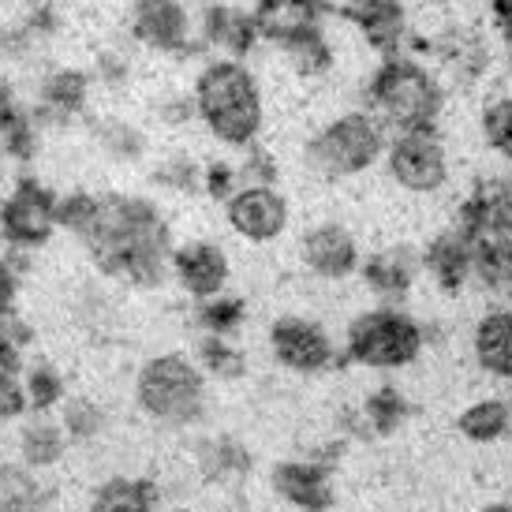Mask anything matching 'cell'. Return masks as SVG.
<instances>
[{
	"label": "cell",
	"mask_w": 512,
	"mask_h": 512,
	"mask_svg": "<svg viewBox=\"0 0 512 512\" xmlns=\"http://www.w3.org/2000/svg\"><path fill=\"white\" fill-rule=\"evenodd\" d=\"M60 228L86 247L105 277L131 288H157L169 277L172 228L161 206L120 191H72L60 199Z\"/></svg>",
	"instance_id": "obj_1"
},
{
	"label": "cell",
	"mask_w": 512,
	"mask_h": 512,
	"mask_svg": "<svg viewBox=\"0 0 512 512\" xmlns=\"http://www.w3.org/2000/svg\"><path fill=\"white\" fill-rule=\"evenodd\" d=\"M191 98H195L199 124L221 146L247 150L266 128L262 83L247 60L210 57L191 79Z\"/></svg>",
	"instance_id": "obj_2"
},
{
	"label": "cell",
	"mask_w": 512,
	"mask_h": 512,
	"mask_svg": "<svg viewBox=\"0 0 512 512\" xmlns=\"http://www.w3.org/2000/svg\"><path fill=\"white\" fill-rule=\"evenodd\" d=\"M363 98L370 113L389 128V135H397V131L438 128L449 105V90L430 64L412 53H393L378 57V64L370 68Z\"/></svg>",
	"instance_id": "obj_3"
},
{
	"label": "cell",
	"mask_w": 512,
	"mask_h": 512,
	"mask_svg": "<svg viewBox=\"0 0 512 512\" xmlns=\"http://www.w3.org/2000/svg\"><path fill=\"white\" fill-rule=\"evenodd\" d=\"M385 146H389V128L367 105H359V109H344V113L329 116L307 139L303 157H307V169L314 176L337 184V180H356V176L374 169L385 157Z\"/></svg>",
	"instance_id": "obj_4"
},
{
	"label": "cell",
	"mask_w": 512,
	"mask_h": 512,
	"mask_svg": "<svg viewBox=\"0 0 512 512\" xmlns=\"http://www.w3.org/2000/svg\"><path fill=\"white\" fill-rule=\"evenodd\" d=\"M135 404L161 427H191L206 412V370L184 352H161L135 374Z\"/></svg>",
	"instance_id": "obj_5"
},
{
	"label": "cell",
	"mask_w": 512,
	"mask_h": 512,
	"mask_svg": "<svg viewBox=\"0 0 512 512\" xmlns=\"http://www.w3.org/2000/svg\"><path fill=\"white\" fill-rule=\"evenodd\" d=\"M344 352L363 370H404L427 352V329L404 307L382 303L352 318Z\"/></svg>",
	"instance_id": "obj_6"
},
{
	"label": "cell",
	"mask_w": 512,
	"mask_h": 512,
	"mask_svg": "<svg viewBox=\"0 0 512 512\" xmlns=\"http://www.w3.org/2000/svg\"><path fill=\"white\" fill-rule=\"evenodd\" d=\"M382 161L393 187L408 191V195H438L441 187L449 184V176H453L449 146H445L438 128L389 135Z\"/></svg>",
	"instance_id": "obj_7"
},
{
	"label": "cell",
	"mask_w": 512,
	"mask_h": 512,
	"mask_svg": "<svg viewBox=\"0 0 512 512\" xmlns=\"http://www.w3.org/2000/svg\"><path fill=\"white\" fill-rule=\"evenodd\" d=\"M60 228V199L34 176H19L0 202V236L12 251H38Z\"/></svg>",
	"instance_id": "obj_8"
},
{
	"label": "cell",
	"mask_w": 512,
	"mask_h": 512,
	"mask_svg": "<svg viewBox=\"0 0 512 512\" xmlns=\"http://www.w3.org/2000/svg\"><path fill=\"white\" fill-rule=\"evenodd\" d=\"M128 34L154 57H195L199 34L187 0H131Z\"/></svg>",
	"instance_id": "obj_9"
},
{
	"label": "cell",
	"mask_w": 512,
	"mask_h": 512,
	"mask_svg": "<svg viewBox=\"0 0 512 512\" xmlns=\"http://www.w3.org/2000/svg\"><path fill=\"white\" fill-rule=\"evenodd\" d=\"M270 352L292 374L314 378V374H326L337 363V341L329 337V329L314 318L303 314H281L270 326Z\"/></svg>",
	"instance_id": "obj_10"
},
{
	"label": "cell",
	"mask_w": 512,
	"mask_h": 512,
	"mask_svg": "<svg viewBox=\"0 0 512 512\" xmlns=\"http://www.w3.org/2000/svg\"><path fill=\"white\" fill-rule=\"evenodd\" d=\"M195 34H199V53L228 60H247L262 45L255 12L236 0H206L195 15Z\"/></svg>",
	"instance_id": "obj_11"
},
{
	"label": "cell",
	"mask_w": 512,
	"mask_h": 512,
	"mask_svg": "<svg viewBox=\"0 0 512 512\" xmlns=\"http://www.w3.org/2000/svg\"><path fill=\"white\" fill-rule=\"evenodd\" d=\"M228 228L247 243H273L288 232L292 206L277 191V184H243L225 202Z\"/></svg>",
	"instance_id": "obj_12"
},
{
	"label": "cell",
	"mask_w": 512,
	"mask_h": 512,
	"mask_svg": "<svg viewBox=\"0 0 512 512\" xmlns=\"http://www.w3.org/2000/svg\"><path fill=\"white\" fill-rule=\"evenodd\" d=\"M299 258L307 273H314L318 281H348L356 277L363 266V251H359L356 232L341 221H318L303 232L299 240Z\"/></svg>",
	"instance_id": "obj_13"
},
{
	"label": "cell",
	"mask_w": 512,
	"mask_h": 512,
	"mask_svg": "<svg viewBox=\"0 0 512 512\" xmlns=\"http://www.w3.org/2000/svg\"><path fill=\"white\" fill-rule=\"evenodd\" d=\"M169 273L187 296L195 299V303H202V299H214L225 292L232 266H228L225 247L217 240H191L172 247Z\"/></svg>",
	"instance_id": "obj_14"
},
{
	"label": "cell",
	"mask_w": 512,
	"mask_h": 512,
	"mask_svg": "<svg viewBox=\"0 0 512 512\" xmlns=\"http://www.w3.org/2000/svg\"><path fill=\"white\" fill-rule=\"evenodd\" d=\"M423 273L445 292L456 296L475 281L479 273V255H475V240L460 221L449 228H441L438 236L423 247Z\"/></svg>",
	"instance_id": "obj_15"
},
{
	"label": "cell",
	"mask_w": 512,
	"mask_h": 512,
	"mask_svg": "<svg viewBox=\"0 0 512 512\" xmlns=\"http://www.w3.org/2000/svg\"><path fill=\"white\" fill-rule=\"evenodd\" d=\"M90 90H94V75L72 64H57L38 79V98H34V120L49 128V124H72L90 109Z\"/></svg>",
	"instance_id": "obj_16"
},
{
	"label": "cell",
	"mask_w": 512,
	"mask_h": 512,
	"mask_svg": "<svg viewBox=\"0 0 512 512\" xmlns=\"http://www.w3.org/2000/svg\"><path fill=\"white\" fill-rule=\"evenodd\" d=\"M341 19H348L356 27L363 45H367L370 53H378V57L404 53V45L412 38V15H408L404 0H370V4L341 15Z\"/></svg>",
	"instance_id": "obj_17"
},
{
	"label": "cell",
	"mask_w": 512,
	"mask_h": 512,
	"mask_svg": "<svg viewBox=\"0 0 512 512\" xmlns=\"http://www.w3.org/2000/svg\"><path fill=\"white\" fill-rule=\"evenodd\" d=\"M273 490L299 512H329L337 501L326 460H285L273 468Z\"/></svg>",
	"instance_id": "obj_18"
},
{
	"label": "cell",
	"mask_w": 512,
	"mask_h": 512,
	"mask_svg": "<svg viewBox=\"0 0 512 512\" xmlns=\"http://www.w3.org/2000/svg\"><path fill=\"white\" fill-rule=\"evenodd\" d=\"M251 12H255L262 42L277 49L303 30L326 27L333 8H329V0H255Z\"/></svg>",
	"instance_id": "obj_19"
},
{
	"label": "cell",
	"mask_w": 512,
	"mask_h": 512,
	"mask_svg": "<svg viewBox=\"0 0 512 512\" xmlns=\"http://www.w3.org/2000/svg\"><path fill=\"white\" fill-rule=\"evenodd\" d=\"M363 281L378 299L385 303H404L419 285V273H423V255H415L412 247H382L370 258H363Z\"/></svg>",
	"instance_id": "obj_20"
},
{
	"label": "cell",
	"mask_w": 512,
	"mask_h": 512,
	"mask_svg": "<svg viewBox=\"0 0 512 512\" xmlns=\"http://www.w3.org/2000/svg\"><path fill=\"white\" fill-rule=\"evenodd\" d=\"M471 356L490 378L512 382V307H498L475 322Z\"/></svg>",
	"instance_id": "obj_21"
},
{
	"label": "cell",
	"mask_w": 512,
	"mask_h": 512,
	"mask_svg": "<svg viewBox=\"0 0 512 512\" xmlns=\"http://www.w3.org/2000/svg\"><path fill=\"white\" fill-rule=\"evenodd\" d=\"M277 53L285 57L288 72L303 83H318L337 68V45H333L326 27L303 30L296 38H288L285 45H277Z\"/></svg>",
	"instance_id": "obj_22"
},
{
	"label": "cell",
	"mask_w": 512,
	"mask_h": 512,
	"mask_svg": "<svg viewBox=\"0 0 512 512\" xmlns=\"http://www.w3.org/2000/svg\"><path fill=\"white\" fill-rule=\"evenodd\" d=\"M90 139L98 143V150L109 161H120V165H135L143 161L146 150H150V139L139 124H131L128 116H94L90 120Z\"/></svg>",
	"instance_id": "obj_23"
},
{
	"label": "cell",
	"mask_w": 512,
	"mask_h": 512,
	"mask_svg": "<svg viewBox=\"0 0 512 512\" xmlns=\"http://www.w3.org/2000/svg\"><path fill=\"white\" fill-rule=\"evenodd\" d=\"M456 427H460V434L468 441H475V445H494V441L512 434V404L501 397L475 400V404H468L460 412Z\"/></svg>",
	"instance_id": "obj_24"
},
{
	"label": "cell",
	"mask_w": 512,
	"mask_h": 512,
	"mask_svg": "<svg viewBox=\"0 0 512 512\" xmlns=\"http://www.w3.org/2000/svg\"><path fill=\"white\" fill-rule=\"evenodd\" d=\"M161 509V494L150 479H109L101 486L94 501H90V512H157Z\"/></svg>",
	"instance_id": "obj_25"
},
{
	"label": "cell",
	"mask_w": 512,
	"mask_h": 512,
	"mask_svg": "<svg viewBox=\"0 0 512 512\" xmlns=\"http://www.w3.org/2000/svg\"><path fill=\"white\" fill-rule=\"evenodd\" d=\"M199 468L206 479L232 483V479H243L251 471V453L236 438H206L199 445Z\"/></svg>",
	"instance_id": "obj_26"
},
{
	"label": "cell",
	"mask_w": 512,
	"mask_h": 512,
	"mask_svg": "<svg viewBox=\"0 0 512 512\" xmlns=\"http://www.w3.org/2000/svg\"><path fill=\"white\" fill-rule=\"evenodd\" d=\"M64 445H68V430L53 423V419H30L23 427V438H19V449H23V460L27 468H53L60 456H64Z\"/></svg>",
	"instance_id": "obj_27"
},
{
	"label": "cell",
	"mask_w": 512,
	"mask_h": 512,
	"mask_svg": "<svg viewBox=\"0 0 512 512\" xmlns=\"http://www.w3.org/2000/svg\"><path fill=\"white\" fill-rule=\"evenodd\" d=\"M359 415H363V427L370 434L385 438V434H393L408 419V400H404V393H400L397 385H374V393L363 400Z\"/></svg>",
	"instance_id": "obj_28"
},
{
	"label": "cell",
	"mask_w": 512,
	"mask_h": 512,
	"mask_svg": "<svg viewBox=\"0 0 512 512\" xmlns=\"http://www.w3.org/2000/svg\"><path fill=\"white\" fill-rule=\"evenodd\" d=\"M23 393H27V412H53L64 400V374L49 359H38L23 370Z\"/></svg>",
	"instance_id": "obj_29"
},
{
	"label": "cell",
	"mask_w": 512,
	"mask_h": 512,
	"mask_svg": "<svg viewBox=\"0 0 512 512\" xmlns=\"http://www.w3.org/2000/svg\"><path fill=\"white\" fill-rule=\"evenodd\" d=\"M150 180L165 191H176V195H199L202 191V161H195L184 150H169L150 172Z\"/></svg>",
	"instance_id": "obj_30"
},
{
	"label": "cell",
	"mask_w": 512,
	"mask_h": 512,
	"mask_svg": "<svg viewBox=\"0 0 512 512\" xmlns=\"http://www.w3.org/2000/svg\"><path fill=\"white\" fill-rule=\"evenodd\" d=\"M199 367L214 374L221 382H236L247 374V356L232 344V337H217V333H202L199 341Z\"/></svg>",
	"instance_id": "obj_31"
},
{
	"label": "cell",
	"mask_w": 512,
	"mask_h": 512,
	"mask_svg": "<svg viewBox=\"0 0 512 512\" xmlns=\"http://www.w3.org/2000/svg\"><path fill=\"white\" fill-rule=\"evenodd\" d=\"M479 131L483 143L498 157L512 161V90L509 94H494L479 113Z\"/></svg>",
	"instance_id": "obj_32"
},
{
	"label": "cell",
	"mask_w": 512,
	"mask_h": 512,
	"mask_svg": "<svg viewBox=\"0 0 512 512\" xmlns=\"http://www.w3.org/2000/svg\"><path fill=\"white\" fill-rule=\"evenodd\" d=\"M243 318H247V303L243 296H221L214 299H202L199 311H195V322H199L202 333H217V337H232V333H240Z\"/></svg>",
	"instance_id": "obj_33"
},
{
	"label": "cell",
	"mask_w": 512,
	"mask_h": 512,
	"mask_svg": "<svg viewBox=\"0 0 512 512\" xmlns=\"http://www.w3.org/2000/svg\"><path fill=\"white\" fill-rule=\"evenodd\" d=\"M105 408H101L98 400L90 397H79V400H68V408H64V419H60V427L68 430V438L75 441H90L98 438L101 430H105Z\"/></svg>",
	"instance_id": "obj_34"
},
{
	"label": "cell",
	"mask_w": 512,
	"mask_h": 512,
	"mask_svg": "<svg viewBox=\"0 0 512 512\" xmlns=\"http://www.w3.org/2000/svg\"><path fill=\"white\" fill-rule=\"evenodd\" d=\"M0 512H38V483L27 471L0 468Z\"/></svg>",
	"instance_id": "obj_35"
},
{
	"label": "cell",
	"mask_w": 512,
	"mask_h": 512,
	"mask_svg": "<svg viewBox=\"0 0 512 512\" xmlns=\"http://www.w3.org/2000/svg\"><path fill=\"white\" fill-rule=\"evenodd\" d=\"M240 187H243L240 165H232V161H225V157L202 161V195H206V199L228 202Z\"/></svg>",
	"instance_id": "obj_36"
},
{
	"label": "cell",
	"mask_w": 512,
	"mask_h": 512,
	"mask_svg": "<svg viewBox=\"0 0 512 512\" xmlns=\"http://www.w3.org/2000/svg\"><path fill=\"white\" fill-rule=\"evenodd\" d=\"M131 57L120 49V45H105L98 53V60H94V83L105 86V90H124V86L131 83Z\"/></svg>",
	"instance_id": "obj_37"
},
{
	"label": "cell",
	"mask_w": 512,
	"mask_h": 512,
	"mask_svg": "<svg viewBox=\"0 0 512 512\" xmlns=\"http://www.w3.org/2000/svg\"><path fill=\"white\" fill-rule=\"evenodd\" d=\"M38 143H42V124L34 120V113H27L8 135H0V154L12 161H30L38 154Z\"/></svg>",
	"instance_id": "obj_38"
},
{
	"label": "cell",
	"mask_w": 512,
	"mask_h": 512,
	"mask_svg": "<svg viewBox=\"0 0 512 512\" xmlns=\"http://www.w3.org/2000/svg\"><path fill=\"white\" fill-rule=\"evenodd\" d=\"M154 116L165 128H187L191 120H199L191 90H169V94H161V98L154 101Z\"/></svg>",
	"instance_id": "obj_39"
},
{
	"label": "cell",
	"mask_w": 512,
	"mask_h": 512,
	"mask_svg": "<svg viewBox=\"0 0 512 512\" xmlns=\"http://www.w3.org/2000/svg\"><path fill=\"white\" fill-rule=\"evenodd\" d=\"M240 180L243 184H277V161L266 146H247L240 150Z\"/></svg>",
	"instance_id": "obj_40"
},
{
	"label": "cell",
	"mask_w": 512,
	"mask_h": 512,
	"mask_svg": "<svg viewBox=\"0 0 512 512\" xmlns=\"http://www.w3.org/2000/svg\"><path fill=\"white\" fill-rule=\"evenodd\" d=\"M23 412H27V393H23L19 370L0 367V419H15Z\"/></svg>",
	"instance_id": "obj_41"
},
{
	"label": "cell",
	"mask_w": 512,
	"mask_h": 512,
	"mask_svg": "<svg viewBox=\"0 0 512 512\" xmlns=\"http://www.w3.org/2000/svg\"><path fill=\"white\" fill-rule=\"evenodd\" d=\"M486 15H490V27H494L501 53L512 64V0H486Z\"/></svg>",
	"instance_id": "obj_42"
},
{
	"label": "cell",
	"mask_w": 512,
	"mask_h": 512,
	"mask_svg": "<svg viewBox=\"0 0 512 512\" xmlns=\"http://www.w3.org/2000/svg\"><path fill=\"white\" fill-rule=\"evenodd\" d=\"M23 116L27 113H23V105H19V94L12 90V83L0 79V135H8Z\"/></svg>",
	"instance_id": "obj_43"
},
{
	"label": "cell",
	"mask_w": 512,
	"mask_h": 512,
	"mask_svg": "<svg viewBox=\"0 0 512 512\" xmlns=\"http://www.w3.org/2000/svg\"><path fill=\"white\" fill-rule=\"evenodd\" d=\"M15 292H19V270L12 266V258L0 255V318L12 314Z\"/></svg>",
	"instance_id": "obj_44"
},
{
	"label": "cell",
	"mask_w": 512,
	"mask_h": 512,
	"mask_svg": "<svg viewBox=\"0 0 512 512\" xmlns=\"http://www.w3.org/2000/svg\"><path fill=\"white\" fill-rule=\"evenodd\" d=\"M363 4H370V0H329L333 15H348V12H356V8H363Z\"/></svg>",
	"instance_id": "obj_45"
},
{
	"label": "cell",
	"mask_w": 512,
	"mask_h": 512,
	"mask_svg": "<svg viewBox=\"0 0 512 512\" xmlns=\"http://www.w3.org/2000/svg\"><path fill=\"white\" fill-rule=\"evenodd\" d=\"M483 512H512V505L509 501H494V505H486Z\"/></svg>",
	"instance_id": "obj_46"
}]
</instances>
